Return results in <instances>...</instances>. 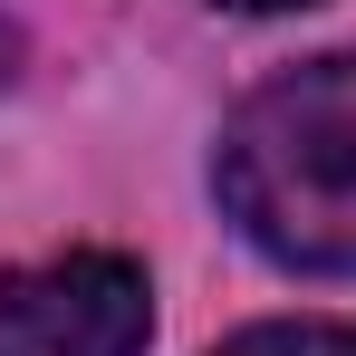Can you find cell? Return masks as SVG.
Masks as SVG:
<instances>
[{"instance_id": "obj_1", "label": "cell", "mask_w": 356, "mask_h": 356, "mask_svg": "<svg viewBox=\"0 0 356 356\" xmlns=\"http://www.w3.org/2000/svg\"><path fill=\"white\" fill-rule=\"evenodd\" d=\"M212 193L280 270L356 280V58H308L250 87L222 125Z\"/></svg>"}, {"instance_id": "obj_4", "label": "cell", "mask_w": 356, "mask_h": 356, "mask_svg": "<svg viewBox=\"0 0 356 356\" xmlns=\"http://www.w3.org/2000/svg\"><path fill=\"white\" fill-rule=\"evenodd\" d=\"M10 67H19V29L0 19V87H10Z\"/></svg>"}, {"instance_id": "obj_2", "label": "cell", "mask_w": 356, "mask_h": 356, "mask_svg": "<svg viewBox=\"0 0 356 356\" xmlns=\"http://www.w3.org/2000/svg\"><path fill=\"white\" fill-rule=\"evenodd\" d=\"M154 289L125 250H67L0 280V356H145Z\"/></svg>"}, {"instance_id": "obj_5", "label": "cell", "mask_w": 356, "mask_h": 356, "mask_svg": "<svg viewBox=\"0 0 356 356\" xmlns=\"http://www.w3.org/2000/svg\"><path fill=\"white\" fill-rule=\"evenodd\" d=\"M222 10H308V0H222Z\"/></svg>"}, {"instance_id": "obj_3", "label": "cell", "mask_w": 356, "mask_h": 356, "mask_svg": "<svg viewBox=\"0 0 356 356\" xmlns=\"http://www.w3.org/2000/svg\"><path fill=\"white\" fill-rule=\"evenodd\" d=\"M212 356H356V327L337 318H270V327H241Z\"/></svg>"}]
</instances>
